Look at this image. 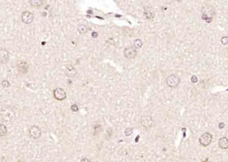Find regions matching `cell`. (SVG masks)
Segmentation results:
<instances>
[{
    "mask_svg": "<svg viewBox=\"0 0 228 162\" xmlns=\"http://www.w3.org/2000/svg\"><path fill=\"white\" fill-rule=\"evenodd\" d=\"M202 20L208 23L211 22L213 18L215 15V10L211 5H205L202 8Z\"/></svg>",
    "mask_w": 228,
    "mask_h": 162,
    "instance_id": "cell-1",
    "label": "cell"
},
{
    "mask_svg": "<svg viewBox=\"0 0 228 162\" xmlns=\"http://www.w3.org/2000/svg\"><path fill=\"white\" fill-rule=\"evenodd\" d=\"M14 112L10 108H7V107L3 108L1 109V111H0V116H1V119H3V121H4V122H12L13 117H14Z\"/></svg>",
    "mask_w": 228,
    "mask_h": 162,
    "instance_id": "cell-2",
    "label": "cell"
},
{
    "mask_svg": "<svg viewBox=\"0 0 228 162\" xmlns=\"http://www.w3.org/2000/svg\"><path fill=\"white\" fill-rule=\"evenodd\" d=\"M180 83V78L175 74H171L166 78V84L169 87H177Z\"/></svg>",
    "mask_w": 228,
    "mask_h": 162,
    "instance_id": "cell-3",
    "label": "cell"
},
{
    "mask_svg": "<svg viewBox=\"0 0 228 162\" xmlns=\"http://www.w3.org/2000/svg\"><path fill=\"white\" fill-rule=\"evenodd\" d=\"M213 137L212 135L210 133L206 132L200 136V138L199 139V141L200 143V144L204 147H207L210 145L211 141H212Z\"/></svg>",
    "mask_w": 228,
    "mask_h": 162,
    "instance_id": "cell-4",
    "label": "cell"
},
{
    "mask_svg": "<svg viewBox=\"0 0 228 162\" xmlns=\"http://www.w3.org/2000/svg\"><path fill=\"white\" fill-rule=\"evenodd\" d=\"M123 55L125 58H127L128 59H132L137 56V52L136 51V49L133 48L132 46H128L127 48H125L124 49V51H123Z\"/></svg>",
    "mask_w": 228,
    "mask_h": 162,
    "instance_id": "cell-5",
    "label": "cell"
},
{
    "mask_svg": "<svg viewBox=\"0 0 228 162\" xmlns=\"http://www.w3.org/2000/svg\"><path fill=\"white\" fill-rule=\"evenodd\" d=\"M54 97L58 101L64 100L67 97V93L63 88L57 87L54 90Z\"/></svg>",
    "mask_w": 228,
    "mask_h": 162,
    "instance_id": "cell-6",
    "label": "cell"
},
{
    "mask_svg": "<svg viewBox=\"0 0 228 162\" xmlns=\"http://www.w3.org/2000/svg\"><path fill=\"white\" fill-rule=\"evenodd\" d=\"M141 125L145 129L152 128L153 125V120L152 117L149 116H143L140 119Z\"/></svg>",
    "mask_w": 228,
    "mask_h": 162,
    "instance_id": "cell-7",
    "label": "cell"
},
{
    "mask_svg": "<svg viewBox=\"0 0 228 162\" xmlns=\"http://www.w3.org/2000/svg\"><path fill=\"white\" fill-rule=\"evenodd\" d=\"M29 133L33 139H38L42 136V130L37 125H32L29 130Z\"/></svg>",
    "mask_w": 228,
    "mask_h": 162,
    "instance_id": "cell-8",
    "label": "cell"
},
{
    "mask_svg": "<svg viewBox=\"0 0 228 162\" xmlns=\"http://www.w3.org/2000/svg\"><path fill=\"white\" fill-rule=\"evenodd\" d=\"M21 19L24 23L28 25L33 22L34 20V16L32 12H29V11H25L21 13Z\"/></svg>",
    "mask_w": 228,
    "mask_h": 162,
    "instance_id": "cell-9",
    "label": "cell"
},
{
    "mask_svg": "<svg viewBox=\"0 0 228 162\" xmlns=\"http://www.w3.org/2000/svg\"><path fill=\"white\" fill-rule=\"evenodd\" d=\"M10 60V55L6 49H0V64H6Z\"/></svg>",
    "mask_w": 228,
    "mask_h": 162,
    "instance_id": "cell-10",
    "label": "cell"
},
{
    "mask_svg": "<svg viewBox=\"0 0 228 162\" xmlns=\"http://www.w3.org/2000/svg\"><path fill=\"white\" fill-rule=\"evenodd\" d=\"M17 69L19 72L21 73H26L28 72L29 65L24 61H19L17 64Z\"/></svg>",
    "mask_w": 228,
    "mask_h": 162,
    "instance_id": "cell-11",
    "label": "cell"
},
{
    "mask_svg": "<svg viewBox=\"0 0 228 162\" xmlns=\"http://www.w3.org/2000/svg\"><path fill=\"white\" fill-rule=\"evenodd\" d=\"M65 75L69 78H74L77 74V70L72 65H67L65 69Z\"/></svg>",
    "mask_w": 228,
    "mask_h": 162,
    "instance_id": "cell-12",
    "label": "cell"
},
{
    "mask_svg": "<svg viewBox=\"0 0 228 162\" xmlns=\"http://www.w3.org/2000/svg\"><path fill=\"white\" fill-rule=\"evenodd\" d=\"M219 147L221 149L226 150L228 148V139L226 137H222L220 139H219L218 141Z\"/></svg>",
    "mask_w": 228,
    "mask_h": 162,
    "instance_id": "cell-13",
    "label": "cell"
},
{
    "mask_svg": "<svg viewBox=\"0 0 228 162\" xmlns=\"http://www.w3.org/2000/svg\"><path fill=\"white\" fill-rule=\"evenodd\" d=\"M78 32L81 35L86 34L87 32V27L84 24H79L78 27Z\"/></svg>",
    "mask_w": 228,
    "mask_h": 162,
    "instance_id": "cell-14",
    "label": "cell"
},
{
    "mask_svg": "<svg viewBox=\"0 0 228 162\" xmlns=\"http://www.w3.org/2000/svg\"><path fill=\"white\" fill-rule=\"evenodd\" d=\"M30 4L34 7H40L43 4V1L42 0H31L29 1Z\"/></svg>",
    "mask_w": 228,
    "mask_h": 162,
    "instance_id": "cell-15",
    "label": "cell"
},
{
    "mask_svg": "<svg viewBox=\"0 0 228 162\" xmlns=\"http://www.w3.org/2000/svg\"><path fill=\"white\" fill-rule=\"evenodd\" d=\"M7 133V127L4 124H0V136L4 137L6 136Z\"/></svg>",
    "mask_w": 228,
    "mask_h": 162,
    "instance_id": "cell-16",
    "label": "cell"
},
{
    "mask_svg": "<svg viewBox=\"0 0 228 162\" xmlns=\"http://www.w3.org/2000/svg\"><path fill=\"white\" fill-rule=\"evenodd\" d=\"M143 45V42L140 39H136V40H134L133 42V48L136 49H140Z\"/></svg>",
    "mask_w": 228,
    "mask_h": 162,
    "instance_id": "cell-17",
    "label": "cell"
},
{
    "mask_svg": "<svg viewBox=\"0 0 228 162\" xmlns=\"http://www.w3.org/2000/svg\"><path fill=\"white\" fill-rule=\"evenodd\" d=\"M144 15L146 17L147 19H151L153 17V13H152V11L150 9V8H145L144 9Z\"/></svg>",
    "mask_w": 228,
    "mask_h": 162,
    "instance_id": "cell-18",
    "label": "cell"
},
{
    "mask_svg": "<svg viewBox=\"0 0 228 162\" xmlns=\"http://www.w3.org/2000/svg\"><path fill=\"white\" fill-rule=\"evenodd\" d=\"M133 131V128H126L125 130V131H124L125 136H127V137L130 136L131 135H132Z\"/></svg>",
    "mask_w": 228,
    "mask_h": 162,
    "instance_id": "cell-19",
    "label": "cell"
},
{
    "mask_svg": "<svg viewBox=\"0 0 228 162\" xmlns=\"http://www.w3.org/2000/svg\"><path fill=\"white\" fill-rule=\"evenodd\" d=\"M221 44H223L224 45L228 44V37L227 36H224L223 37H221Z\"/></svg>",
    "mask_w": 228,
    "mask_h": 162,
    "instance_id": "cell-20",
    "label": "cell"
},
{
    "mask_svg": "<svg viewBox=\"0 0 228 162\" xmlns=\"http://www.w3.org/2000/svg\"><path fill=\"white\" fill-rule=\"evenodd\" d=\"M71 111H73V112L78 111V110H79L78 106H77L76 104H73V105L71 106Z\"/></svg>",
    "mask_w": 228,
    "mask_h": 162,
    "instance_id": "cell-21",
    "label": "cell"
},
{
    "mask_svg": "<svg viewBox=\"0 0 228 162\" xmlns=\"http://www.w3.org/2000/svg\"><path fill=\"white\" fill-rule=\"evenodd\" d=\"M197 81H198V79H197V76H192L191 78V81L192 82L193 84H196L197 82Z\"/></svg>",
    "mask_w": 228,
    "mask_h": 162,
    "instance_id": "cell-22",
    "label": "cell"
},
{
    "mask_svg": "<svg viewBox=\"0 0 228 162\" xmlns=\"http://www.w3.org/2000/svg\"><path fill=\"white\" fill-rule=\"evenodd\" d=\"M92 36L93 38H97L98 37V34L97 32H93L92 34Z\"/></svg>",
    "mask_w": 228,
    "mask_h": 162,
    "instance_id": "cell-23",
    "label": "cell"
},
{
    "mask_svg": "<svg viewBox=\"0 0 228 162\" xmlns=\"http://www.w3.org/2000/svg\"><path fill=\"white\" fill-rule=\"evenodd\" d=\"M225 127V124L224 123H220L219 124V129H223Z\"/></svg>",
    "mask_w": 228,
    "mask_h": 162,
    "instance_id": "cell-24",
    "label": "cell"
},
{
    "mask_svg": "<svg viewBox=\"0 0 228 162\" xmlns=\"http://www.w3.org/2000/svg\"><path fill=\"white\" fill-rule=\"evenodd\" d=\"M80 162H91L87 158H84L82 159Z\"/></svg>",
    "mask_w": 228,
    "mask_h": 162,
    "instance_id": "cell-25",
    "label": "cell"
},
{
    "mask_svg": "<svg viewBox=\"0 0 228 162\" xmlns=\"http://www.w3.org/2000/svg\"><path fill=\"white\" fill-rule=\"evenodd\" d=\"M18 162H25V161H18Z\"/></svg>",
    "mask_w": 228,
    "mask_h": 162,
    "instance_id": "cell-26",
    "label": "cell"
}]
</instances>
